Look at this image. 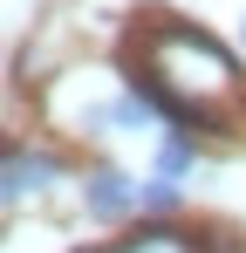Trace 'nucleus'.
<instances>
[{
	"label": "nucleus",
	"instance_id": "obj_2",
	"mask_svg": "<svg viewBox=\"0 0 246 253\" xmlns=\"http://www.w3.org/2000/svg\"><path fill=\"white\" fill-rule=\"evenodd\" d=\"M82 206H89V219H123V212H137L144 206V185H130L123 171H89L82 178Z\"/></svg>",
	"mask_w": 246,
	"mask_h": 253
},
{
	"label": "nucleus",
	"instance_id": "obj_3",
	"mask_svg": "<svg viewBox=\"0 0 246 253\" xmlns=\"http://www.w3.org/2000/svg\"><path fill=\"white\" fill-rule=\"evenodd\" d=\"M48 178H62L55 158H41V151H14V158H0V199H28V192H41Z\"/></svg>",
	"mask_w": 246,
	"mask_h": 253
},
{
	"label": "nucleus",
	"instance_id": "obj_6",
	"mask_svg": "<svg viewBox=\"0 0 246 253\" xmlns=\"http://www.w3.org/2000/svg\"><path fill=\"white\" fill-rule=\"evenodd\" d=\"M240 35H246V28H240Z\"/></svg>",
	"mask_w": 246,
	"mask_h": 253
},
{
	"label": "nucleus",
	"instance_id": "obj_5",
	"mask_svg": "<svg viewBox=\"0 0 246 253\" xmlns=\"http://www.w3.org/2000/svg\"><path fill=\"white\" fill-rule=\"evenodd\" d=\"M144 206H151V212H171V206H178V185H171V178H151V185H144Z\"/></svg>",
	"mask_w": 246,
	"mask_h": 253
},
{
	"label": "nucleus",
	"instance_id": "obj_4",
	"mask_svg": "<svg viewBox=\"0 0 246 253\" xmlns=\"http://www.w3.org/2000/svg\"><path fill=\"white\" fill-rule=\"evenodd\" d=\"M192 165H199L192 137H164V144H158V178H171V185H178V178H185Z\"/></svg>",
	"mask_w": 246,
	"mask_h": 253
},
{
	"label": "nucleus",
	"instance_id": "obj_1",
	"mask_svg": "<svg viewBox=\"0 0 246 253\" xmlns=\"http://www.w3.org/2000/svg\"><path fill=\"white\" fill-rule=\"evenodd\" d=\"M158 28L144 35V69H151V103L178 124L233 130L240 117V69L205 28H185L178 14H151Z\"/></svg>",
	"mask_w": 246,
	"mask_h": 253
}]
</instances>
